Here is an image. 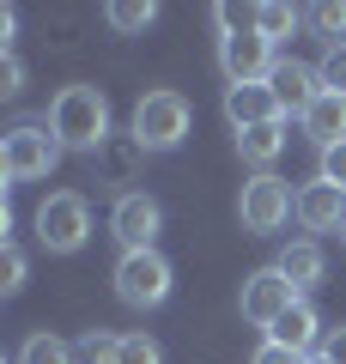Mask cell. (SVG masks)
<instances>
[{
    "mask_svg": "<svg viewBox=\"0 0 346 364\" xmlns=\"http://www.w3.org/2000/svg\"><path fill=\"white\" fill-rule=\"evenodd\" d=\"M298 225H304L310 237H322V231H340L346 225V195L334 188V182H304L298 188Z\"/></svg>",
    "mask_w": 346,
    "mask_h": 364,
    "instance_id": "obj_12",
    "label": "cell"
},
{
    "mask_svg": "<svg viewBox=\"0 0 346 364\" xmlns=\"http://www.w3.org/2000/svg\"><path fill=\"white\" fill-rule=\"evenodd\" d=\"M25 273H31L25 249H19V243H6V255H0V291H6V298H13V291L25 286Z\"/></svg>",
    "mask_w": 346,
    "mask_h": 364,
    "instance_id": "obj_22",
    "label": "cell"
},
{
    "mask_svg": "<svg viewBox=\"0 0 346 364\" xmlns=\"http://www.w3.org/2000/svg\"><path fill=\"white\" fill-rule=\"evenodd\" d=\"M237 219H243L249 237H273L285 219H298V188L285 176H273V170H261V176L243 182V195H237Z\"/></svg>",
    "mask_w": 346,
    "mask_h": 364,
    "instance_id": "obj_5",
    "label": "cell"
},
{
    "mask_svg": "<svg viewBox=\"0 0 346 364\" xmlns=\"http://www.w3.org/2000/svg\"><path fill=\"white\" fill-rule=\"evenodd\" d=\"M249 364H310V358H298V352H285V346H273V340H261Z\"/></svg>",
    "mask_w": 346,
    "mask_h": 364,
    "instance_id": "obj_29",
    "label": "cell"
},
{
    "mask_svg": "<svg viewBox=\"0 0 346 364\" xmlns=\"http://www.w3.org/2000/svg\"><path fill=\"white\" fill-rule=\"evenodd\" d=\"M322 358H328V364H346V322H334L328 334H322Z\"/></svg>",
    "mask_w": 346,
    "mask_h": 364,
    "instance_id": "obj_28",
    "label": "cell"
},
{
    "mask_svg": "<svg viewBox=\"0 0 346 364\" xmlns=\"http://www.w3.org/2000/svg\"><path fill=\"white\" fill-rule=\"evenodd\" d=\"M98 158L110 164V176H115V182H128V176H134V158H140V140L128 134V146H103Z\"/></svg>",
    "mask_w": 346,
    "mask_h": 364,
    "instance_id": "obj_23",
    "label": "cell"
},
{
    "mask_svg": "<svg viewBox=\"0 0 346 364\" xmlns=\"http://www.w3.org/2000/svg\"><path fill=\"white\" fill-rule=\"evenodd\" d=\"M49 134L67 152H103L110 146V97L98 85H61L49 97Z\"/></svg>",
    "mask_w": 346,
    "mask_h": 364,
    "instance_id": "obj_1",
    "label": "cell"
},
{
    "mask_svg": "<svg viewBox=\"0 0 346 364\" xmlns=\"http://www.w3.org/2000/svg\"><path fill=\"white\" fill-rule=\"evenodd\" d=\"M304 140L316 152H328V146L346 140V91H322L316 104L304 109Z\"/></svg>",
    "mask_w": 346,
    "mask_h": 364,
    "instance_id": "obj_13",
    "label": "cell"
},
{
    "mask_svg": "<svg viewBox=\"0 0 346 364\" xmlns=\"http://www.w3.org/2000/svg\"><path fill=\"white\" fill-rule=\"evenodd\" d=\"M322 85H328V91H346V43L322 55Z\"/></svg>",
    "mask_w": 346,
    "mask_h": 364,
    "instance_id": "obj_27",
    "label": "cell"
},
{
    "mask_svg": "<svg viewBox=\"0 0 346 364\" xmlns=\"http://www.w3.org/2000/svg\"><path fill=\"white\" fill-rule=\"evenodd\" d=\"M13 31H19V13H13V6H0V49H6V55H13Z\"/></svg>",
    "mask_w": 346,
    "mask_h": 364,
    "instance_id": "obj_30",
    "label": "cell"
},
{
    "mask_svg": "<svg viewBox=\"0 0 346 364\" xmlns=\"http://www.w3.org/2000/svg\"><path fill=\"white\" fill-rule=\"evenodd\" d=\"M115 364H158V340L152 334H122L115 340Z\"/></svg>",
    "mask_w": 346,
    "mask_h": 364,
    "instance_id": "obj_21",
    "label": "cell"
},
{
    "mask_svg": "<svg viewBox=\"0 0 346 364\" xmlns=\"http://www.w3.org/2000/svg\"><path fill=\"white\" fill-rule=\"evenodd\" d=\"M298 298H304V291H298L280 267H256V273L243 279V291H237V310H243L249 328H273Z\"/></svg>",
    "mask_w": 346,
    "mask_h": 364,
    "instance_id": "obj_8",
    "label": "cell"
},
{
    "mask_svg": "<svg viewBox=\"0 0 346 364\" xmlns=\"http://www.w3.org/2000/svg\"><path fill=\"white\" fill-rule=\"evenodd\" d=\"M31 225H37V243L49 249V255H79V249L91 243V207H85V195H73V188L49 195Z\"/></svg>",
    "mask_w": 346,
    "mask_h": 364,
    "instance_id": "obj_6",
    "label": "cell"
},
{
    "mask_svg": "<svg viewBox=\"0 0 346 364\" xmlns=\"http://www.w3.org/2000/svg\"><path fill=\"white\" fill-rule=\"evenodd\" d=\"M19 91H25V61L0 55V97H19Z\"/></svg>",
    "mask_w": 346,
    "mask_h": 364,
    "instance_id": "obj_26",
    "label": "cell"
},
{
    "mask_svg": "<svg viewBox=\"0 0 346 364\" xmlns=\"http://www.w3.org/2000/svg\"><path fill=\"white\" fill-rule=\"evenodd\" d=\"M13 364H79V346H67L61 334H25Z\"/></svg>",
    "mask_w": 346,
    "mask_h": 364,
    "instance_id": "obj_18",
    "label": "cell"
},
{
    "mask_svg": "<svg viewBox=\"0 0 346 364\" xmlns=\"http://www.w3.org/2000/svg\"><path fill=\"white\" fill-rule=\"evenodd\" d=\"M249 13H256V31H261L268 43H285V37L310 18V13H298L292 0H261V6H249Z\"/></svg>",
    "mask_w": 346,
    "mask_h": 364,
    "instance_id": "obj_17",
    "label": "cell"
},
{
    "mask_svg": "<svg viewBox=\"0 0 346 364\" xmlns=\"http://www.w3.org/2000/svg\"><path fill=\"white\" fill-rule=\"evenodd\" d=\"M67 146L49 134V122H19V128L0 134V176L6 182H43L61 164Z\"/></svg>",
    "mask_w": 346,
    "mask_h": 364,
    "instance_id": "obj_3",
    "label": "cell"
},
{
    "mask_svg": "<svg viewBox=\"0 0 346 364\" xmlns=\"http://www.w3.org/2000/svg\"><path fill=\"white\" fill-rule=\"evenodd\" d=\"M310 25L328 37V49H340V43H346V0H322V6H310Z\"/></svg>",
    "mask_w": 346,
    "mask_h": 364,
    "instance_id": "obj_20",
    "label": "cell"
},
{
    "mask_svg": "<svg viewBox=\"0 0 346 364\" xmlns=\"http://www.w3.org/2000/svg\"><path fill=\"white\" fill-rule=\"evenodd\" d=\"M285 140H292V134H285V116H273V122H261V128H243V134H237V158L256 164V176H261V170L285 152Z\"/></svg>",
    "mask_w": 346,
    "mask_h": 364,
    "instance_id": "obj_15",
    "label": "cell"
},
{
    "mask_svg": "<svg viewBox=\"0 0 346 364\" xmlns=\"http://www.w3.org/2000/svg\"><path fill=\"white\" fill-rule=\"evenodd\" d=\"M310 364H328V358H322V352H316V358H310Z\"/></svg>",
    "mask_w": 346,
    "mask_h": 364,
    "instance_id": "obj_31",
    "label": "cell"
},
{
    "mask_svg": "<svg viewBox=\"0 0 346 364\" xmlns=\"http://www.w3.org/2000/svg\"><path fill=\"white\" fill-rule=\"evenodd\" d=\"M280 116V104H273V91L268 85H225V122L237 134L243 128H261V122Z\"/></svg>",
    "mask_w": 346,
    "mask_h": 364,
    "instance_id": "obj_14",
    "label": "cell"
},
{
    "mask_svg": "<svg viewBox=\"0 0 346 364\" xmlns=\"http://www.w3.org/2000/svg\"><path fill=\"white\" fill-rule=\"evenodd\" d=\"M189 122H194L189 97H182V91H170V85H158V91H146L140 104H134L128 134L140 140V152H177V146L189 140Z\"/></svg>",
    "mask_w": 346,
    "mask_h": 364,
    "instance_id": "obj_2",
    "label": "cell"
},
{
    "mask_svg": "<svg viewBox=\"0 0 346 364\" xmlns=\"http://www.w3.org/2000/svg\"><path fill=\"white\" fill-rule=\"evenodd\" d=\"M273 267L292 279L298 291H310V286H322V273H328V261H322V249H316V237H298V243H285L280 249V261Z\"/></svg>",
    "mask_w": 346,
    "mask_h": 364,
    "instance_id": "obj_16",
    "label": "cell"
},
{
    "mask_svg": "<svg viewBox=\"0 0 346 364\" xmlns=\"http://www.w3.org/2000/svg\"><path fill=\"white\" fill-rule=\"evenodd\" d=\"M273 67H280V55H273V43L256 25L219 37V73H225V85H268Z\"/></svg>",
    "mask_w": 346,
    "mask_h": 364,
    "instance_id": "obj_7",
    "label": "cell"
},
{
    "mask_svg": "<svg viewBox=\"0 0 346 364\" xmlns=\"http://www.w3.org/2000/svg\"><path fill=\"white\" fill-rule=\"evenodd\" d=\"M316 176H322V182H334V188H340V195H346V140L322 152V170H316Z\"/></svg>",
    "mask_w": 346,
    "mask_h": 364,
    "instance_id": "obj_25",
    "label": "cell"
},
{
    "mask_svg": "<svg viewBox=\"0 0 346 364\" xmlns=\"http://www.w3.org/2000/svg\"><path fill=\"white\" fill-rule=\"evenodd\" d=\"M103 18H110L115 31H146V25L158 18V6H152V0H110Z\"/></svg>",
    "mask_w": 346,
    "mask_h": 364,
    "instance_id": "obj_19",
    "label": "cell"
},
{
    "mask_svg": "<svg viewBox=\"0 0 346 364\" xmlns=\"http://www.w3.org/2000/svg\"><path fill=\"white\" fill-rule=\"evenodd\" d=\"M322 334H328V328H322V316H316V304H310V298H298L292 310H285L280 322L268 328V340H273V346L298 352V358H316V352H322Z\"/></svg>",
    "mask_w": 346,
    "mask_h": 364,
    "instance_id": "obj_11",
    "label": "cell"
},
{
    "mask_svg": "<svg viewBox=\"0 0 346 364\" xmlns=\"http://www.w3.org/2000/svg\"><path fill=\"white\" fill-rule=\"evenodd\" d=\"M158 231H164V207H158L146 188H128V195L110 207V237L122 249H158Z\"/></svg>",
    "mask_w": 346,
    "mask_h": 364,
    "instance_id": "obj_9",
    "label": "cell"
},
{
    "mask_svg": "<svg viewBox=\"0 0 346 364\" xmlns=\"http://www.w3.org/2000/svg\"><path fill=\"white\" fill-rule=\"evenodd\" d=\"M340 243H346V225H340Z\"/></svg>",
    "mask_w": 346,
    "mask_h": 364,
    "instance_id": "obj_32",
    "label": "cell"
},
{
    "mask_svg": "<svg viewBox=\"0 0 346 364\" xmlns=\"http://www.w3.org/2000/svg\"><path fill=\"white\" fill-rule=\"evenodd\" d=\"M115 340L122 334H98V328H91V334L79 340V364H115Z\"/></svg>",
    "mask_w": 346,
    "mask_h": 364,
    "instance_id": "obj_24",
    "label": "cell"
},
{
    "mask_svg": "<svg viewBox=\"0 0 346 364\" xmlns=\"http://www.w3.org/2000/svg\"><path fill=\"white\" fill-rule=\"evenodd\" d=\"M110 279H115V298L128 310H158L170 298V286H177V267L164 261V249H122Z\"/></svg>",
    "mask_w": 346,
    "mask_h": 364,
    "instance_id": "obj_4",
    "label": "cell"
},
{
    "mask_svg": "<svg viewBox=\"0 0 346 364\" xmlns=\"http://www.w3.org/2000/svg\"><path fill=\"white\" fill-rule=\"evenodd\" d=\"M268 91H273V104H280V116H298V122H304V109L316 104V97H322L328 85H322V67L280 55V67L268 73Z\"/></svg>",
    "mask_w": 346,
    "mask_h": 364,
    "instance_id": "obj_10",
    "label": "cell"
}]
</instances>
